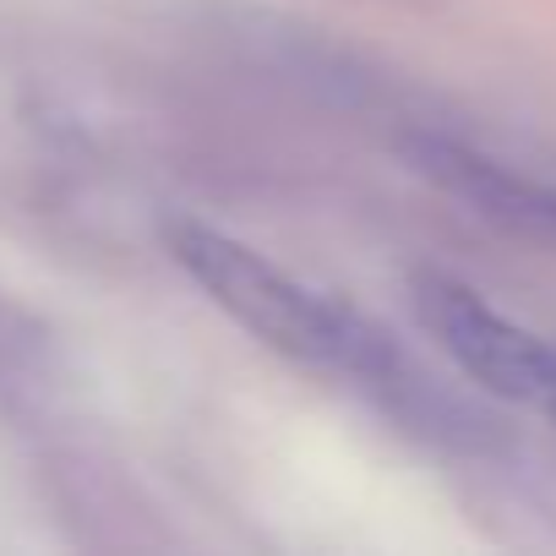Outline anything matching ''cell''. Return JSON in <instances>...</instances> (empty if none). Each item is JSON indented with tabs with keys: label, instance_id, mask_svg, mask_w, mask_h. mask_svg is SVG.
Masks as SVG:
<instances>
[{
	"label": "cell",
	"instance_id": "6da1fadb",
	"mask_svg": "<svg viewBox=\"0 0 556 556\" xmlns=\"http://www.w3.org/2000/svg\"><path fill=\"white\" fill-rule=\"evenodd\" d=\"M169 256L197 278L213 306H224L245 333H256L278 355L328 366V371H350V377H366L388 361L377 333L361 317L323 301L301 278H290L285 267H273L267 256H256L251 245H240L207 224H175Z\"/></svg>",
	"mask_w": 556,
	"mask_h": 556
},
{
	"label": "cell",
	"instance_id": "7a4b0ae2",
	"mask_svg": "<svg viewBox=\"0 0 556 556\" xmlns=\"http://www.w3.org/2000/svg\"><path fill=\"white\" fill-rule=\"evenodd\" d=\"M415 312L464 377H475L496 399L529 404L556 420V350L545 339L502 317L480 290L458 285L447 273L415 278Z\"/></svg>",
	"mask_w": 556,
	"mask_h": 556
},
{
	"label": "cell",
	"instance_id": "3957f363",
	"mask_svg": "<svg viewBox=\"0 0 556 556\" xmlns=\"http://www.w3.org/2000/svg\"><path fill=\"white\" fill-rule=\"evenodd\" d=\"M415 164L447 186L453 197H464L469 207H480L485 218L518 229V235H534V240H551L556 245V186H540V180H523L513 169H502L496 159L485 153H469L458 142H442V137H420L415 148Z\"/></svg>",
	"mask_w": 556,
	"mask_h": 556
}]
</instances>
